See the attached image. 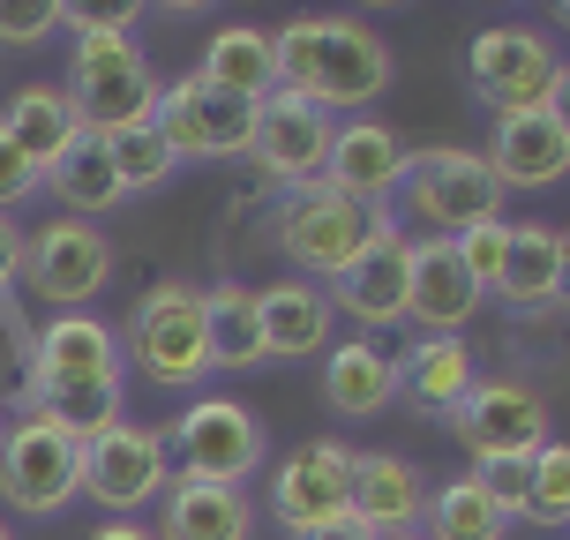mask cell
Returning <instances> with one entry per match:
<instances>
[{"label": "cell", "mask_w": 570, "mask_h": 540, "mask_svg": "<svg viewBox=\"0 0 570 540\" xmlns=\"http://www.w3.org/2000/svg\"><path fill=\"white\" fill-rule=\"evenodd\" d=\"M458 443L481 458V465H511V458H541L548 451V405L511 383V375H495V383H473L465 405L451 413Z\"/></svg>", "instance_id": "obj_9"}, {"label": "cell", "mask_w": 570, "mask_h": 540, "mask_svg": "<svg viewBox=\"0 0 570 540\" xmlns=\"http://www.w3.org/2000/svg\"><path fill=\"white\" fill-rule=\"evenodd\" d=\"M488 173H495V188L511 196V188H556L570 173V143L556 136V120L548 114H518V120H495V143H488Z\"/></svg>", "instance_id": "obj_21"}, {"label": "cell", "mask_w": 570, "mask_h": 540, "mask_svg": "<svg viewBox=\"0 0 570 540\" xmlns=\"http://www.w3.org/2000/svg\"><path fill=\"white\" fill-rule=\"evenodd\" d=\"M465 68H473V90H481V106L495 120H518V114H541L548 106V84H556V68L563 60L548 53L541 30H481L473 38V53H465Z\"/></svg>", "instance_id": "obj_8"}, {"label": "cell", "mask_w": 570, "mask_h": 540, "mask_svg": "<svg viewBox=\"0 0 570 540\" xmlns=\"http://www.w3.org/2000/svg\"><path fill=\"white\" fill-rule=\"evenodd\" d=\"M38 413L68 435V443H98L106 428H120V383H76V391H46Z\"/></svg>", "instance_id": "obj_32"}, {"label": "cell", "mask_w": 570, "mask_h": 540, "mask_svg": "<svg viewBox=\"0 0 570 540\" xmlns=\"http://www.w3.org/2000/svg\"><path fill=\"white\" fill-rule=\"evenodd\" d=\"M23 278L30 293L46 301V308H83V301H98L106 293V278H114V248H106V233L83 226V218H53V226L23 233Z\"/></svg>", "instance_id": "obj_7"}, {"label": "cell", "mask_w": 570, "mask_h": 540, "mask_svg": "<svg viewBox=\"0 0 570 540\" xmlns=\"http://www.w3.org/2000/svg\"><path fill=\"white\" fill-rule=\"evenodd\" d=\"M368 233H375V210H368V203H353V196H338L331 180L285 188V203L271 210V240H278V256H293L308 278H331V285L361 263Z\"/></svg>", "instance_id": "obj_1"}, {"label": "cell", "mask_w": 570, "mask_h": 540, "mask_svg": "<svg viewBox=\"0 0 570 540\" xmlns=\"http://www.w3.org/2000/svg\"><path fill=\"white\" fill-rule=\"evenodd\" d=\"M158 128L180 158H240L256 143V106L233 98V90H210L203 76H180V84L158 90Z\"/></svg>", "instance_id": "obj_10"}, {"label": "cell", "mask_w": 570, "mask_h": 540, "mask_svg": "<svg viewBox=\"0 0 570 540\" xmlns=\"http://www.w3.org/2000/svg\"><path fill=\"white\" fill-rule=\"evenodd\" d=\"M353 518H361L375 540L413 533V526L428 518L421 473H413L399 451H361V458H353Z\"/></svg>", "instance_id": "obj_19"}, {"label": "cell", "mask_w": 570, "mask_h": 540, "mask_svg": "<svg viewBox=\"0 0 570 540\" xmlns=\"http://www.w3.org/2000/svg\"><path fill=\"white\" fill-rule=\"evenodd\" d=\"M23 196H38V166H30L23 150H16V136L0 128V210H16Z\"/></svg>", "instance_id": "obj_38"}, {"label": "cell", "mask_w": 570, "mask_h": 540, "mask_svg": "<svg viewBox=\"0 0 570 540\" xmlns=\"http://www.w3.org/2000/svg\"><path fill=\"white\" fill-rule=\"evenodd\" d=\"M128 353L150 383L166 391H188L210 375V331H203V285L188 278H158L136 301V323H128Z\"/></svg>", "instance_id": "obj_3"}, {"label": "cell", "mask_w": 570, "mask_h": 540, "mask_svg": "<svg viewBox=\"0 0 570 540\" xmlns=\"http://www.w3.org/2000/svg\"><path fill=\"white\" fill-rule=\"evenodd\" d=\"M331 136H338V120L323 114L315 98H301V90H271V98L256 106V143H248V158H256L278 188H308V180H323Z\"/></svg>", "instance_id": "obj_11"}, {"label": "cell", "mask_w": 570, "mask_h": 540, "mask_svg": "<svg viewBox=\"0 0 570 540\" xmlns=\"http://www.w3.org/2000/svg\"><path fill=\"white\" fill-rule=\"evenodd\" d=\"M166 458H180V481L240 488L263 465V421L240 399H196L166 435Z\"/></svg>", "instance_id": "obj_6"}, {"label": "cell", "mask_w": 570, "mask_h": 540, "mask_svg": "<svg viewBox=\"0 0 570 540\" xmlns=\"http://www.w3.org/2000/svg\"><path fill=\"white\" fill-rule=\"evenodd\" d=\"M399 540H421V533H399Z\"/></svg>", "instance_id": "obj_47"}, {"label": "cell", "mask_w": 570, "mask_h": 540, "mask_svg": "<svg viewBox=\"0 0 570 540\" xmlns=\"http://www.w3.org/2000/svg\"><path fill=\"white\" fill-rule=\"evenodd\" d=\"M203 331H210V369H256L263 361V315L256 285H203Z\"/></svg>", "instance_id": "obj_27"}, {"label": "cell", "mask_w": 570, "mask_h": 540, "mask_svg": "<svg viewBox=\"0 0 570 540\" xmlns=\"http://www.w3.org/2000/svg\"><path fill=\"white\" fill-rule=\"evenodd\" d=\"M473 383H481V369H473L465 338H421L399 361V399H413V413H458Z\"/></svg>", "instance_id": "obj_25"}, {"label": "cell", "mask_w": 570, "mask_h": 540, "mask_svg": "<svg viewBox=\"0 0 570 540\" xmlns=\"http://www.w3.org/2000/svg\"><path fill=\"white\" fill-rule=\"evenodd\" d=\"M405 166H413V150H405V136L391 128V120H353V128H338V136H331L323 180H331L338 196H353V203H368V210H383V203L399 196Z\"/></svg>", "instance_id": "obj_16"}, {"label": "cell", "mask_w": 570, "mask_h": 540, "mask_svg": "<svg viewBox=\"0 0 570 540\" xmlns=\"http://www.w3.org/2000/svg\"><path fill=\"white\" fill-rule=\"evenodd\" d=\"M248 526H256L248 495L210 481H173L158 511V540H248Z\"/></svg>", "instance_id": "obj_24"}, {"label": "cell", "mask_w": 570, "mask_h": 540, "mask_svg": "<svg viewBox=\"0 0 570 540\" xmlns=\"http://www.w3.org/2000/svg\"><path fill=\"white\" fill-rule=\"evenodd\" d=\"M315 46H323V23H285V30H271V76H278V90H301V98H308V84H315Z\"/></svg>", "instance_id": "obj_34"}, {"label": "cell", "mask_w": 570, "mask_h": 540, "mask_svg": "<svg viewBox=\"0 0 570 540\" xmlns=\"http://www.w3.org/2000/svg\"><path fill=\"white\" fill-rule=\"evenodd\" d=\"M16 278H23V226L0 210V293H8Z\"/></svg>", "instance_id": "obj_40"}, {"label": "cell", "mask_w": 570, "mask_h": 540, "mask_svg": "<svg viewBox=\"0 0 570 540\" xmlns=\"http://www.w3.org/2000/svg\"><path fill=\"white\" fill-rule=\"evenodd\" d=\"M90 540H158V533H142V526H128V518H106Z\"/></svg>", "instance_id": "obj_44"}, {"label": "cell", "mask_w": 570, "mask_h": 540, "mask_svg": "<svg viewBox=\"0 0 570 540\" xmlns=\"http://www.w3.org/2000/svg\"><path fill=\"white\" fill-rule=\"evenodd\" d=\"M271 511H278V526L293 540L331 526V518H345L353 511V451L345 443H301L271 473Z\"/></svg>", "instance_id": "obj_14"}, {"label": "cell", "mask_w": 570, "mask_h": 540, "mask_svg": "<svg viewBox=\"0 0 570 540\" xmlns=\"http://www.w3.org/2000/svg\"><path fill=\"white\" fill-rule=\"evenodd\" d=\"M301 540H375V533H368L353 511H345V518H331V526H315V533H301Z\"/></svg>", "instance_id": "obj_42"}, {"label": "cell", "mask_w": 570, "mask_h": 540, "mask_svg": "<svg viewBox=\"0 0 570 540\" xmlns=\"http://www.w3.org/2000/svg\"><path fill=\"white\" fill-rule=\"evenodd\" d=\"M38 188H53L60 196V218H98V210H114L120 203V173H114V150H106V136H83L68 158H60Z\"/></svg>", "instance_id": "obj_28"}, {"label": "cell", "mask_w": 570, "mask_h": 540, "mask_svg": "<svg viewBox=\"0 0 570 540\" xmlns=\"http://www.w3.org/2000/svg\"><path fill=\"white\" fill-rule=\"evenodd\" d=\"M548 120H556V136L570 143V68H556V84H548V106H541Z\"/></svg>", "instance_id": "obj_41"}, {"label": "cell", "mask_w": 570, "mask_h": 540, "mask_svg": "<svg viewBox=\"0 0 570 540\" xmlns=\"http://www.w3.org/2000/svg\"><path fill=\"white\" fill-rule=\"evenodd\" d=\"M405 278H413V240H405V226L391 210H375V233H368V248H361V263L331 285V308L353 315L361 338L391 331V323H405Z\"/></svg>", "instance_id": "obj_13"}, {"label": "cell", "mask_w": 570, "mask_h": 540, "mask_svg": "<svg viewBox=\"0 0 570 540\" xmlns=\"http://www.w3.org/2000/svg\"><path fill=\"white\" fill-rule=\"evenodd\" d=\"M556 16H563V23H570V0H556Z\"/></svg>", "instance_id": "obj_45"}, {"label": "cell", "mask_w": 570, "mask_h": 540, "mask_svg": "<svg viewBox=\"0 0 570 540\" xmlns=\"http://www.w3.org/2000/svg\"><path fill=\"white\" fill-rule=\"evenodd\" d=\"M556 301L570 308V226L556 233Z\"/></svg>", "instance_id": "obj_43"}, {"label": "cell", "mask_w": 570, "mask_h": 540, "mask_svg": "<svg viewBox=\"0 0 570 540\" xmlns=\"http://www.w3.org/2000/svg\"><path fill=\"white\" fill-rule=\"evenodd\" d=\"M0 540H16V533H8V526H0Z\"/></svg>", "instance_id": "obj_46"}, {"label": "cell", "mask_w": 570, "mask_h": 540, "mask_svg": "<svg viewBox=\"0 0 570 540\" xmlns=\"http://www.w3.org/2000/svg\"><path fill=\"white\" fill-rule=\"evenodd\" d=\"M481 315V285L465 278L458 240H413V278H405V323H421L428 338H458Z\"/></svg>", "instance_id": "obj_17"}, {"label": "cell", "mask_w": 570, "mask_h": 540, "mask_svg": "<svg viewBox=\"0 0 570 540\" xmlns=\"http://www.w3.org/2000/svg\"><path fill=\"white\" fill-rule=\"evenodd\" d=\"M0 128L16 136V150H23L30 166H38V180L83 143V120H76V106H68V90L53 84H23L16 98H8V114H0Z\"/></svg>", "instance_id": "obj_22"}, {"label": "cell", "mask_w": 570, "mask_h": 540, "mask_svg": "<svg viewBox=\"0 0 570 540\" xmlns=\"http://www.w3.org/2000/svg\"><path fill=\"white\" fill-rule=\"evenodd\" d=\"M0 495L30 518L68 511L83 495V443H68L46 413H23L0 435Z\"/></svg>", "instance_id": "obj_5"}, {"label": "cell", "mask_w": 570, "mask_h": 540, "mask_svg": "<svg viewBox=\"0 0 570 540\" xmlns=\"http://www.w3.org/2000/svg\"><path fill=\"white\" fill-rule=\"evenodd\" d=\"M503 248H511V226H503V218H488V226L458 233V263H465V278L481 285V293H495V271H503Z\"/></svg>", "instance_id": "obj_35"}, {"label": "cell", "mask_w": 570, "mask_h": 540, "mask_svg": "<svg viewBox=\"0 0 570 540\" xmlns=\"http://www.w3.org/2000/svg\"><path fill=\"white\" fill-rule=\"evenodd\" d=\"M106 150H114L120 196H142V188H166V180H173V166H180V150L166 143V128H158V120H136V128H120V136H106Z\"/></svg>", "instance_id": "obj_31"}, {"label": "cell", "mask_w": 570, "mask_h": 540, "mask_svg": "<svg viewBox=\"0 0 570 540\" xmlns=\"http://www.w3.org/2000/svg\"><path fill=\"white\" fill-rule=\"evenodd\" d=\"M511 518L488 503V488L465 473V481H443L428 495V540H503Z\"/></svg>", "instance_id": "obj_30"}, {"label": "cell", "mask_w": 570, "mask_h": 540, "mask_svg": "<svg viewBox=\"0 0 570 540\" xmlns=\"http://www.w3.org/2000/svg\"><path fill=\"white\" fill-rule=\"evenodd\" d=\"M60 30V0H0V46H46Z\"/></svg>", "instance_id": "obj_36"}, {"label": "cell", "mask_w": 570, "mask_h": 540, "mask_svg": "<svg viewBox=\"0 0 570 540\" xmlns=\"http://www.w3.org/2000/svg\"><path fill=\"white\" fill-rule=\"evenodd\" d=\"M60 30H76V38H128L136 8H60Z\"/></svg>", "instance_id": "obj_39"}, {"label": "cell", "mask_w": 570, "mask_h": 540, "mask_svg": "<svg viewBox=\"0 0 570 540\" xmlns=\"http://www.w3.org/2000/svg\"><path fill=\"white\" fill-rule=\"evenodd\" d=\"M323 399H331V413H345V421H368V413H383V405L399 399V361L375 338L331 345V353H323Z\"/></svg>", "instance_id": "obj_23"}, {"label": "cell", "mask_w": 570, "mask_h": 540, "mask_svg": "<svg viewBox=\"0 0 570 540\" xmlns=\"http://www.w3.org/2000/svg\"><path fill=\"white\" fill-rule=\"evenodd\" d=\"M399 196L428 226V240H458V233L503 218V188H495V173H488L481 150H421V158L405 166Z\"/></svg>", "instance_id": "obj_4"}, {"label": "cell", "mask_w": 570, "mask_h": 540, "mask_svg": "<svg viewBox=\"0 0 570 540\" xmlns=\"http://www.w3.org/2000/svg\"><path fill=\"white\" fill-rule=\"evenodd\" d=\"M525 518L533 526H570V443H548L525 465Z\"/></svg>", "instance_id": "obj_33"}, {"label": "cell", "mask_w": 570, "mask_h": 540, "mask_svg": "<svg viewBox=\"0 0 570 540\" xmlns=\"http://www.w3.org/2000/svg\"><path fill=\"white\" fill-rule=\"evenodd\" d=\"M173 488V458H166V435L158 428H106L98 443H83V495H98L114 518L142 511L150 495Z\"/></svg>", "instance_id": "obj_12"}, {"label": "cell", "mask_w": 570, "mask_h": 540, "mask_svg": "<svg viewBox=\"0 0 570 540\" xmlns=\"http://www.w3.org/2000/svg\"><path fill=\"white\" fill-rule=\"evenodd\" d=\"M76 383H120V338L98 315H53L30 353V399L76 391Z\"/></svg>", "instance_id": "obj_15"}, {"label": "cell", "mask_w": 570, "mask_h": 540, "mask_svg": "<svg viewBox=\"0 0 570 540\" xmlns=\"http://www.w3.org/2000/svg\"><path fill=\"white\" fill-rule=\"evenodd\" d=\"M210 90H233V98H248V106H263L271 90H278V76H271V30L256 23H226L210 46H203V68H196Z\"/></svg>", "instance_id": "obj_26"}, {"label": "cell", "mask_w": 570, "mask_h": 540, "mask_svg": "<svg viewBox=\"0 0 570 540\" xmlns=\"http://www.w3.org/2000/svg\"><path fill=\"white\" fill-rule=\"evenodd\" d=\"M391 90V46L375 38L368 23H323V46H315V84L308 98L331 114V106H368Z\"/></svg>", "instance_id": "obj_18"}, {"label": "cell", "mask_w": 570, "mask_h": 540, "mask_svg": "<svg viewBox=\"0 0 570 540\" xmlns=\"http://www.w3.org/2000/svg\"><path fill=\"white\" fill-rule=\"evenodd\" d=\"M263 315V361H308V353H331V293L308 278H278L256 293Z\"/></svg>", "instance_id": "obj_20"}, {"label": "cell", "mask_w": 570, "mask_h": 540, "mask_svg": "<svg viewBox=\"0 0 570 540\" xmlns=\"http://www.w3.org/2000/svg\"><path fill=\"white\" fill-rule=\"evenodd\" d=\"M495 293L511 308H548L556 301V226H511V248H503V271H495Z\"/></svg>", "instance_id": "obj_29"}, {"label": "cell", "mask_w": 570, "mask_h": 540, "mask_svg": "<svg viewBox=\"0 0 570 540\" xmlns=\"http://www.w3.org/2000/svg\"><path fill=\"white\" fill-rule=\"evenodd\" d=\"M525 465H533V458H511V465H481V473H473L503 518H525Z\"/></svg>", "instance_id": "obj_37"}, {"label": "cell", "mask_w": 570, "mask_h": 540, "mask_svg": "<svg viewBox=\"0 0 570 540\" xmlns=\"http://www.w3.org/2000/svg\"><path fill=\"white\" fill-rule=\"evenodd\" d=\"M158 68L136 38H76V84H68V106L83 120V136H120L136 120L158 114Z\"/></svg>", "instance_id": "obj_2"}]
</instances>
